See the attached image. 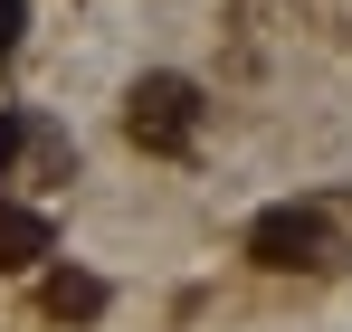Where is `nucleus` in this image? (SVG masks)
<instances>
[{
  "label": "nucleus",
  "instance_id": "nucleus-1",
  "mask_svg": "<svg viewBox=\"0 0 352 332\" xmlns=\"http://www.w3.org/2000/svg\"><path fill=\"white\" fill-rule=\"evenodd\" d=\"M124 133H133L143 152H181V143L200 133V86H190V76H133Z\"/></svg>",
  "mask_w": 352,
  "mask_h": 332
},
{
  "label": "nucleus",
  "instance_id": "nucleus-2",
  "mask_svg": "<svg viewBox=\"0 0 352 332\" xmlns=\"http://www.w3.org/2000/svg\"><path fill=\"white\" fill-rule=\"evenodd\" d=\"M324 247H333V219H324V209H267V219L248 228V257H257V266H276V276L324 266Z\"/></svg>",
  "mask_w": 352,
  "mask_h": 332
},
{
  "label": "nucleus",
  "instance_id": "nucleus-3",
  "mask_svg": "<svg viewBox=\"0 0 352 332\" xmlns=\"http://www.w3.org/2000/svg\"><path fill=\"white\" fill-rule=\"evenodd\" d=\"M38 257H48V219L19 209V200H0V266H38Z\"/></svg>",
  "mask_w": 352,
  "mask_h": 332
},
{
  "label": "nucleus",
  "instance_id": "nucleus-4",
  "mask_svg": "<svg viewBox=\"0 0 352 332\" xmlns=\"http://www.w3.org/2000/svg\"><path fill=\"white\" fill-rule=\"evenodd\" d=\"M48 313H76V323L105 313V285H96V276H48Z\"/></svg>",
  "mask_w": 352,
  "mask_h": 332
},
{
  "label": "nucleus",
  "instance_id": "nucleus-5",
  "mask_svg": "<svg viewBox=\"0 0 352 332\" xmlns=\"http://www.w3.org/2000/svg\"><path fill=\"white\" fill-rule=\"evenodd\" d=\"M19 143H29V114L10 105V114H0V180H10V171H19Z\"/></svg>",
  "mask_w": 352,
  "mask_h": 332
},
{
  "label": "nucleus",
  "instance_id": "nucleus-6",
  "mask_svg": "<svg viewBox=\"0 0 352 332\" xmlns=\"http://www.w3.org/2000/svg\"><path fill=\"white\" fill-rule=\"evenodd\" d=\"M19 29H29V0H0V67L19 57Z\"/></svg>",
  "mask_w": 352,
  "mask_h": 332
}]
</instances>
